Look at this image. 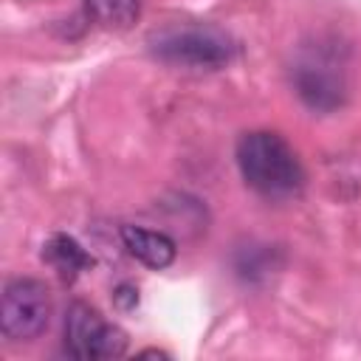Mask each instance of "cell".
<instances>
[{"label":"cell","instance_id":"1","mask_svg":"<svg viewBox=\"0 0 361 361\" xmlns=\"http://www.w3.org/2000/svg\"><path fill=\"white\" fill-rule=\"evenodd\" d=\"M237 166L245 183L262 197H290L305 183V169L293 147L268 130H254L237 141Z\"/></svg>","mask_w":361,"mask_h":361},{"label":"cell","instance_id":"3","mask_svg":"<svg viewBox=\"0 0 361 361\" xmlns=\"http://www.w3.org/2000/svg\"><path fill=\"white\" fill-rule=\"evenodd\" d=\"M127 350V333L107 322L87 302H73L65 313V353L85 361L118 358Z\"/></svg>","mask_w":361,"mask_h":361},{"label":"cell","instance_id":"4","mask_svg":"<svg viewBox=\"0 0 361 361\" xmlns=\"http://www.w3.org/2000/svg\"><path fill=\"white\" fill-rule=\"evenodd\" d=\"M152 51L172 65H186V68H223L234 56L231 39L217 31V28H169L152 37Z\"/></svg>","mask_w":361,"mask_h":361},{"label":"cell","instance_id":"2","mask_svg":"<svg viewBox=\"0 0 361 361\" xmlns=\"http://www.w3.org/2000/svg\"><path fill=\"white\" fill-rule=\"evenodd\" d=\"M51 319V293L45 282L17 276L3 288L0 330L11 341H34Z\"/></svg>","mask_w":361,"mask_h":361},{"label":"cell","instance_id":"8","mask_svg":"<svg viewBox=\"0 0 361 361\" xmlns=\"http://www.w3.org/2000/svg\"><path fill=\"white\" fill-rule=\"evenodd\" d=\"M116 302H118L121 307H133V305L138 302V290L130 288V285H121V288H116Z\"/></svg>","mask_w":361,"mask_h":361},{"label":"cell","instance_id":"5","mask_svg":"<svg viewBox=\"0 0 361 361\" xmlns=\"http://www.w3.org/2000/svg\"><path fill=\"white\" fill-rule=\"evenodd\" d=\"M121 243L138 262H144L147 268H155V271L172 265V259L178 254V245L172 237H166L164 231H155V228H144V226H121Z\"/></svg>","mask_w":361,"mask_h":361},{"label":"cell","instance_id":"6","mask_svg":"<svg viewBox=\"0 0 361 361\" xmlns=\"http://www.w3.org/2000/svg\"><path fill=\"white\" fill-rule=\"evenodd\" d=\"M42 259L65 279V282H73L82 271H87L93 265V257L68 234H54L45 248H42Z\"/></svg>","mask_w":361,"mask_h":361},{"label":"cell","instance_id":"7","mask_svg":"<svg viewBox=\"0 0 361 361\" xmlns=\"http://www.w3.org/2000/svg\"><path fill=\"white\" fill-rule=\"evenodd\" d=\"M82 3L99 25L116 31L130 28L141 14V0H82Z\"/></svg>","mask_w":361,"mask_h":361}]
</instances>
